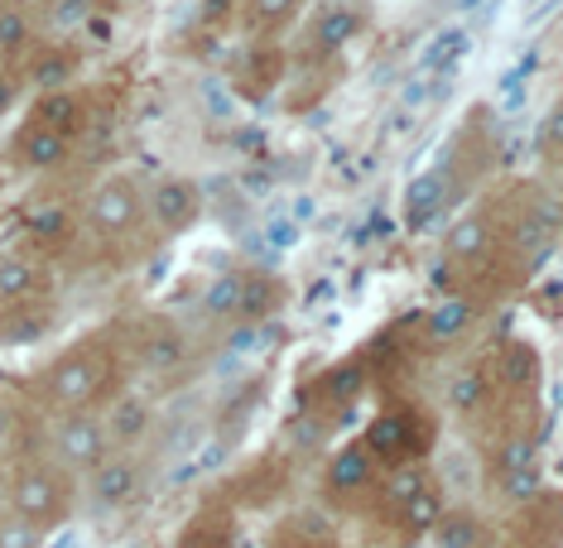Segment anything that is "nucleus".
I'll use <instances>...</instances> for the list:
<instances>
[{
  "mask_svg": "<svg viewBox=\"0 0 563 548\" xmlns=\"http://www.w3.org/2000/svg\"><path fill=\"white\" fill-rule=\"evenodd\" d=\"M279 299H285V289L275 284V275L251 270V275H241V309H236V317L241 323H261V317H271L279 309Z\"/></svg>",
  "mask_w": 563,
  "mask_h": 548,
  "instance_id": "obj_19",
  "label": "nucleus"
},
{
  "mask_svg": "<svg viewBox=\"0 0 563 548\" xmlns=\"http://www.w3.org/2000/svg\"><path fill=\"white\" fill-rule=\"evenodd\" d=\"M150 424H155V410H150L145 394H117L107 418H101L107 443H117V448H135V443L150 433Z\"/></svg>",
  "mask_w": 563,
  "mask_h": 548,
  "instance_id": "obj_11",
  "label": "nucleus"
},
{
  "mask_svg": "<svg viewBox=\"0 0 563 548\" xmlns=\"http://www.w3.org/2000/svg\"><path fill=\"white\" fill-rule=\"evenodd\" d=\"M20 44H30V20H24L20 10H5V15H0V48L15 54Z\"/></svg>",
  "mask_w": 563,
  "mask_h": 548,
  "instance_id": "obj_33",
  "label": "nucleus"
},
{
  "mask_svg": "<svg viewBox=\"0 0 563 548\" xmlns=\"http://www.w3.org/2000/svg\"><path fill=\"white\" fill-rule=\"evenodd\" d=\"M40 390L58 414H92L97 404L117 390V366L97 347H73L40 376Z\"/></svg>",
  "mask_w": 563,
  "mask_h": 548,
  "instance_id": "obj_1",
  "label": "nucleus"
},
{
  "mask_svg": "<svg viewBox=\"0 0 563 548\" xmlns=\"http://www.w3.org/2000/svg\"><path fill=\"white\" fill-rule=\"evenodd\" d=\"M34 125H44V131H58V135H78V125H82V101H78V92H44L40 97V107H34V116H30Z\"/></svg>",
  "mask_w": 563,
  "mask_h": 548,
  "instance_id": "obj_18",
  "label": "nucleus"
},
{
  "mask_svg": "<svg viewBox=\"0 0 563 548\" xmlns=\"http://www.w3.org/2000/svg\"><path fill=\"white\" fill-rule=\"evenodd\" d=\"M366 394V361L362 356H352V361H342V366H328L323 376H318V385H313V400L323 404V410H347V404H356Z\"/></svg>",
  "mask_w": 563,
  "mask_h": 548,
  "instance_id": "obj_12",
  "label": "nucleus"
},
{
  "mask_svg": "<svg viewBox=\"0 0 563 548\" xmlns=\"http://www.w3.org/2000/svg\"><path fill=\"white\" fill-rule=\"evenodd\" d=\"M356 30H362V15H356L352 5H328L323 15L313 20L309 44L318 48V54H332V48H342V44H347Z\"/></svg>",
  "mask_w": 563,
  "mask_h": 548,
  "instance_id": "obj_20",
  "label": "nucleus"
},
{
  "mask_svg": "<svg viewBox=\"0 0 563 548\" xmlns=\"http://www.w3.org/2000/svg\"><path fill=\"white\" fill-rule=\"evenodd\" d=\"M429 487V467L419 462V457H405V462H390L386 481H380V501H386L390 510H400L409 495H419Z\"/></svg>",
  "mask_w": 563,
  "mask_h": 548,
  "instance_id": "obj_21",
  "label": "nucleus"
},
{
  "mask_svg": "<svg viewBox=\"0 0 563 548\" xmlns=\"http://www.w3.org/2000/svg\"><path fill=\"white\" fill-rule=\"evenodd\" d=\"M525 462H534V438H525V433L496 452V471H510V467H525Z\"/></svg>",
  "mask_w": 563,
  "mask_h": 548,
  "instance_id": "obj_34",
  "label": "nucleus"
},
{
  "mask_svg": "<svg viewBox=\"0 0 563 548\" xmlns=\"http://www.w3.org/2000/svg\"><path fill=\"white\" fill-rule=\"evenodd\" d=\"M48 443H54L58 467L92 471L101 462V452H107V428H101L97 414H63L54 433H48Z\"/></svg>",
  "mask_w": 563,
  "mask_h": 548,
  "instance_id": "obj_4",
  "label": "nucleus"
},
{
  "mask_svg": "<svg viewBox=\"0 0 563 548\" xmlns=\"http://www.w3.org/2000/svg\"><path fill=\"white\" fill-rule=\"evenodd\" d=\"M443 510H448V505H443V495L433 491V481H429V487L419 491V495H409V501L395 510V515H400V529H405V534H429L433 525H439Z\"/></svg>",
  "mask_w": 563,
  "mask_h": 548,
  "instance_id": "obj_26",
  "label": "nucleus"
},
{
  "mask_svg": "<svg viewBox=\"0 0 563 548\" xmlns=\"http://www.w3.org/2000/svg\"><path fill=\"white\" fill-rule=\"evenodd\" d=\"M443 202H448V169H429V174H419L415 183L405 188V226H409V232L429 226L433 216L443 212Z\"/></svg>",
  "mask_w": 563,
  "mask_h": 548,
  "instance_id": "obj_15",
  "label": "nucleus"
},
{
  "mask_svg": "<svg viewBox=\"0 0 563 548\" xmlns=\"http://www.w3.org/2000/svg\"><path fill=\"white\" fill-rule=\"evenodd\" d=\"M429 534L439 539V548H482L486 544V525L472 515V510H443L439 525Z\"/></svg>",
  "mask_w": 563,
  "mask_h": 548,
  "instance_id": "obj_22",
  "label": "nucleus"
},
{
  "mask_svg": "<svg viewBox=\"0 0 563 548\" xmlns=\"http://www.w3.org/2000/svg\"><path fill=\"white\" fill-rule=\"evenodd\" d=\"M486 394H492V376H486L482 366H463V371L448 380V410L453 414H477L486 404Z\"/></svg>",
  "mask_w": 563,
  "mask_h": 548,
  "instance_id": "obj_23",
  "label": "nucleus"
},
{
  "mask_svg": "<svg viewBox=\"0 0 563 548\" xmlns=\"http://www.w3.org/2000/svg\"><path fill=\"white\" fill-rule=\"evenodd\" d=\"M87 491H92V505L97 510H121L135 501L140 491V462L131 452H101V462L92 467V481H87Z\"/></svg>",
  "mask_w": 563,
  "mask_h": 548,
  "instance_id": "obj_7",
  "label": "nucleus"
},
{
  "mask_svg": "<svg viewBox=\"0 0 563 548\" xmlns=\"http://www.w3.org/2000/svg\"><path fill=\"white\" fill-rule=\"evenodd\" d=\"M92 15H97V0H48L54 30H82Z\"/></svg>",
  "mask_w": 563,
  "mask_h": 548,
  "instance_id": "obj_32",
  "label": "nucleus"
},
{
  "mask_svg": "<svg viewBox=\"0 0 563 548\" xmlns=\"http://www.w3.org/2000/svg\"><path fill=\"white\" fill-rule=\"evenodd\" d=\"M318 548H328V544H318Z\"/></svg>",
  "mask_w": 563,
  "mask_h": 548,
  "instance_id": "obj_38",
  "label": "nucleus"
},
{
  "mask_svg": "<svg viewBox=\"0 0 563 548\" xmlns=\"http://www.w3.org/2000/svg\"><path fill=\"white\" fill-rule=\"evenodd\" d=\"M477 327V303L472 299H443L439 309L424 313V337L429 347H453Z\"/></svg>",
  "mask_w": 563,
  "mask_h": 548,
  "instance_id": "obj_14",
  "label": "nucleus"
},
{
  "mask_svg": "<svg viewBox=\"0 0 563 548\" xmlns=\"http://www.w3.org/2000/svg\"><path fill=\"white\" fill-rule=\"evenodd\" d=\"M540 376H544V356L530 337H516L496 351V380H501L506 390L530 394V390H540Z\"/></svg>",
  "mask_w": 563,
  "mask_h": 548,
  "instance_id": "obj_10",
  "label": "nucleus"
},
{
  "mask_svg": "<svg viewBox=\"0 0 563 548\" xmlns=\"http://www.w3.org/2000/svg\"><path fill=\"white\" fill-rule=\"evenodd\" d=\"M178 548H236V534H232V519L227 515H198L194 525L178 534Z\"/></svg>",
  "mask_w": 563,
  "mask_h": 548,
  "instance_id": "obj_27",
  "label": "nucleus"
},
{
  "mask_svg": "<svg viewBox=\"0 0 563 548\" xmlns=\"http://www.w3.org/2000/svg\"><path fill=\"white\" fill-rule=\"evenodd\" d=\"M73 72H78V58L68 54V48H48L30 63V82L40 87V92H63V87L73 82Z\"/></svg>",
  "mask_w": 563,
  "mask_h": 548,
  "instance_id": "obj_25",
  "label": "nucleus"
},
{
  "mask_svg": "<svg viewBox=\"0 0 563 548\" xmlns=\"http://www.w3.org/2000/svg\"><path fill=\"white\" fill-rule=\"evenodd\" d=\"M150 212H155V222L164 226V232H188V226L198 222L202 212V188L194 183V178L174 174V178H159L155 188H150Z\"/></svg>",
  "mask_w": 563,
  "mask_h": 548,
  "instance_id": "obj_6",
  "label": "nucleus"
},
{
  "mask_svg": "<svg viewBox=\"0 0 563 548\" xmlns=\"http://www.w3.org/2000/svg\"><path fill=\"white\" fill-rule=\"evenodd\" d=\"M232 5H236V0H208V5H202V20H208V24H227V20H232Z\"/></svg>",
  "mask_w": 563,
  "mask_h": 548,
  "instance_id": "obj_36",
  "label": "nucleus"
},
{
  "mask_svg": "<svg viewBox=\"0 0 563 548\" xmlns=\"http://www.w3.org/2000/svg\"><path fill=\"white\" fill-rule=\"evenodd\" d=\"M241 309V270H222L208 284V294H202V313L222 317V323H232Z\"/></svg>",
  "mask_w": 563,
  "mask_h": 548,
  "instance_id": "obj_28",
  "label": "nucleus"
},
{
  "mask_svg": "<svg viewBox=\"0 0 563 548\" xmlns=\"http://www.w3.org/2000/svg\"><path fill=\"white\" fill-rule=\"evenodd\" d=\"M366 452L376 457V462H405V457H424V448L433 443V424L419 410H386L371 418L366 428Z\"/></svg>",
  "mask_w": 563,
  "mask_h": 548,
  "instance_id": "obj_3",
  "label": "nucleus"
},
{
  "mask_svg": "<svg viewBox=\"0 0 563 548\" xmlns=\"http://www.w3.org/2000/svg\"><path fill=\"white\" fill-rule=\"evenodd\" d=\"M492 250V216L486 212H467L463 222H453V232L443 241V255L453 265H477Z\"/></svg>",
  "mask_w": 563,
  "mask_h": 548,
  "instance_id": "obj_17",
  "label": "nucleus"
},
{
  "mask_svg": "<svg viewBox=\"0 0 563 548\" xmlns=\"http://www.w3.org/2000/svg\"><path fill=\"white\" fill-rule=\"evenodd\" d=\"M44 544V529L40 525H30L24 515H0V548H40Z\"/></svg>",
  "mask_w": 563,
  "mask_h": 548,
  "instance_id": "obj_31",
  "label": "nucleus"
},
{
  "mask_svg": "<svg viewBox=\"0 0 563 548\" xmlns=\"http://www.w3.org/2000/svg\"><path fill=\"white\" fill-rule=\"evenodd\" d=\"M135 361L145 376H174L188 361V337L178 327H150L135 347Z\"/></svg>",
  "mask_w": 563,
  "mask_h": 548,
  "instance_id": "obj_13",
  "label": "nucleus"
},
{
  "mask_svg": "<svg viewBox=\"0 0 563 548\" xmlns=\"http://www.w3.org/2000/svg\"><path fill=\"white\" fill-rule=\"evenodd\" d=\"M40 284H44L40 265H30L24 255H0V299H5V303L30 299Z\"/></svg>",
  "mask_w": 563,
  "mask_h": 548,
  "instance_id": "obj_24",
  "label": "nucleus"
},
{
  "mask_svg": "<svg viewBox=\"0 0 563 548\" xmlns=\"http://www.w3.org/2000/svg\"><path fill=\"white\" fill-rule=\"evenodd\" d=\"M10 428H15V414H10L5 404H0V448H5V443H10Z\"/></svg>",
  "mask_w": 563,
  "mask_h": 548,
  "instance_id": "obj_37",
  "label": "nucleus"
},
{
  "mask_svg": "<svg viewBox=\"0 0 563 548\" xmlns=\"http://www.w3.org/2000/svg\"><path fill=\"white\" fill-rule=\"evenodd\" d=\"M68 155H73V139L58 135V131H44V125H34V121L20 125V135L10 139V159H15L20 169H34V174L58 169Z\"/></svg>",
  "mask_w": 563,
  "mask_h": 548,
  "instance_id": "obj_8",
  "label": "nucleus"
},
{
  "mask_svg": "<svg viewBox=\"0 0 563 548\" xmlns=\"http://www.w3.org/2000/svg\"><path fill=\"white\" fill-rule=\"evenodd\" d=\"M496 477H501V495H506L510 505H530V501H540V491H544L540 462H525V467L496 471Z\"/></svg>",
  "mask_w": 563,
  "mask_h": 548,
  "instance_id": "obj_29",
  "label": "nucleus"
},
{
  "mask_svg": "<svg viewBox=\"0 0 563 548\" xmlns=\"http://www.w3.org/2000/svg\"><path fill=\"white\" fill-rule=\"evenodd\" d=\"M371 477H376V457H371L366 443L356 438V443H347V448H342V452L328 462L323 491L332 495V501H347V495H356V491L371 487Z\"/></svg>",
  "mask_w": 563,
  "mask_h": 548,
  "instance_id": "obj_9",
  "label": "nucleus"
},
{
  "mask_svg": "<svg viewBox=\"0 0 563 548\" xmlns=\"http://www.w3.org/2000/svg\"><path fill=\"white\" fill-rule=\"evenodd\" d=\"M285 438H289V448H299V452H318L328 443V418L323 414H299Z\"/></svg>",
  "mask_w": 563,
  "mask_h": 548,
  "instance_id": "obj_30",
  "label": "nucleus"
},
{
  "mask_svg": "<svg viewBox=\"0 0 563 548\" xmlns=\"http://www.w3.org/2000/svg\"><path fill=\"white\" fill-rule=\"evenodd\" d=\"M303 5L309 0H241V24H246L251 40H275L299 20Z\"/></svg>",
  "mask_w": 563,
  "mask_h": 548,
  "instance_id": "obj_16",
  "label": "nucleus"
},
{
  "mask_svg": "<svg viewBox=\"0 0 563 548\" xmlns=\"http://www.w3.org/2000/svg\"><path fill=\"white\" fill-rule=\"evenodd\" d=\"M30 232L44 236V241H58L63 236V216L58 212H30Z\"/></svg>",
  "mask_w": 563,
  "mask_h": 548,
  "instance_id": "obj_35",
  "label": "nucleus"
},
{
  "mask_svg": "<svg viewBox=\"0 0 563 548\" xmlns=\"http://www.w3.org/2000/svg\"><path fill=\"white\" fill-rule=\"evenodd\" d=\"M10 510L24 515L30 525H40L44 534L58 529L73 510V495H68V487H63L58 467H44V462L20 467L15 477H10Z\"/></svg>",
  "mask_w": 563,
  "mask_h": 548,
  "instance_id": "obj_2",
  "label": "nucleus"
},
{
  "mask_svg": "<svg viewBox=\"0 0 563 548\" xmlns=\"http://www.w3.org/2000/svg\"><path fill=\"white\" fill-rule=\"evenodd\" d=\"M140 216V188L131 178H107V183H97L92 193H87V226H92L97 236H121L131 232Z\"/></svg>",
  "mask_w": 563,
  "mask_h": 548,
  "instance_id": "obj_5",
  "label": "nucleus"
}]
</instances>
